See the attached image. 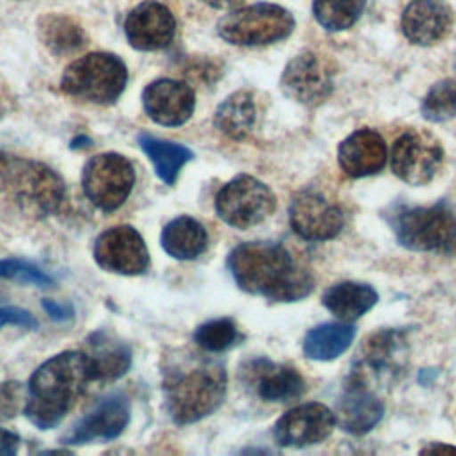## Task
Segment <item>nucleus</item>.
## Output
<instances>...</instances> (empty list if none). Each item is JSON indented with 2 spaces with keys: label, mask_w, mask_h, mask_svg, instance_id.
Returning <instances> with one entry per match:
<instances>
[{
  "label": "nucleus",
  "mask_w": 456,
  "mask_h": 456,
  "mask_svg": "<svg viewBox=\"0 0 456 456\" xmlns=\"http://www.w3.org/2000/svg\"><path fill=\"white\" fill-rule=\"evenodd\" d=\"M0 191L11 192L27 214L48 216L66 200L64 180L48 166L0 153Z\"/></svg>",
  "instance_id": "4"
},
{
  "label": "nucleus",
  "mask_w": 456,
  "mask_h": 456,
  "mask_svg": "<svg viewBox=\"0 0 456 456\" xmlns=\"http://www.w3.org/2000/svg\"><path fill=\"white\" fill-rule=\"evenodd\" d=\"M93 381L86 353L64 351L41 363L28 379L25 417L39 429L55 428Z\"/></svg>",
  "instance_id": "2"
},
{
  "label": "nucleus",
  "mask_w": 456,
  "mask_h": 456,
  "mask_svg": "<svg viewBox=\"0 0 456 456\" xmlns=\"http://www.w3.org/2000/svg\"><path fill=\"white\" fill-rule=\"evenodd\" d=\"M387 162V144L370 128L349 134L338 146V166L351 178H363L379 173Z\"/></svg>",
  "instance_id": "22"
},
{
  "label": "nucleus",
  "mask_w": 456,
  "mask_h": 456,
  "mask_svg": "<svg viewBox=\"0 0 456 456\" xmlns=\"http://www.w3.org/2000/svg\"><path fill=\"white\" fill-rule=\"evenodd\" d=\"M294 30L292 14L276 4H253L226 14L217 23L219 36L242 46H258L281 41Z\"/></svg>",
  "instance_id": "7"
},
{
  "label": "nucleus",
  "mask_w": 456,
  "mask_h": 456,
  "mask_svg": "<svg viewBox=\"0 0 456 456\" xmlns=\"http://www.w3.org/2000/svg\"><path fill=\"white\" fill-rule=\"evenodd\" d=\"M43 308L48 312V315L55 321H64L68 317L73 315V310L68 306V305H62V303H57V301H52V299H45L43 301Z\"/></svg>",
  "instance_id": "37"
},
{
  "label": "nucleus",
  "mask_w": 456,
  "mask_h": 456,
  "mask_svg": "<svg viewBox=\"0 0 456 456\" xmlns=\"http://www.w3.org/2000/svg\"><path fill=\"white\" fill-rule=\"evenodd\" d=\"M420 112L428 121L444 123L456 116V80L445 78L431 86L422 100Z\"/></svg>",
  "instance_id": "31"
},
{
  "label": "nucleus",
  "mask_w": 456,
  "mask_h": 456,
  "mask_svg": "<svg viewBox=\"0 0 456 456\" xmlns=\"http://www.w3.org/2000/svg\"><path fill=\"white\" fill-rule=\"evenodd\" d=\"M292 230L305 240H328L337 237L344 226L342 208L324 194L305 189L297 192L289 207Z\"/></svg>",
  "instance_id": "14"
},
{
  "label": "nucleus",
  "mask_w": 456,
  "mask_h": 456,
  "mask_svg": "<svg viewBox=\"0 0 456 456\" xmlns=\"http://www.w3.org/2000/svg\"><path fill=\"white\" fill-rule=\"evenodd\" d=\"M333 69L328 61L314 52H301L292 57L281 73V91L294 102L317 107L333 91Z\"/></svg>",
  "instance_id": "12"
},
{
  "label": "nucleus",
  "mask_w": 456,
  "mask_h": 456,
  "mask_svg": "<svg viewBox=\"0 0 456 456\" xmlns=\"http://www.w3.org/2000/svg\"><path fill=\"white\" fill-rule=\"evenodd\" d=\"M365 7V0H314L315 20L330 32L353 27Z\"/></svg>",
  "instance_id": "30"
},
{
  "label": "nucleus",
  "mask_w": 456,
  "mask_h": 456,
  "mask_svg": "<svg viewBox=\"0 0 456 456\" xmlns=\"http://www.w3.org/2000/svg\"><path fill=\"white\" fill-rule=\"evenodd\" d=\"M378 303V292L367 283L340 281L322 294V305L340 321L353 322Z\"/></svg>",
  "instance_id": "26"
},
{
  "label": "nucleus",
  "mask_w": 456,
  "mask_h": 456,
  "mask_svg": "<svg viewBox=\"0 0 456 456\" xmlns=\"http://www.w3.org/2000/svg\"><path fill=\"white\" fill-rule=\"evenodd\" d=\"M135 183L132 162L119 153H100L89 159L82 171V189L87 200L103 212L119 208Z\"/></svg>",
  "instance_id": "10"
},
{
  "label": "nucleus",
  "mask_w": 456,
  "mask_h": 456,
  "mask_svg": "<svg viewBox=\"0 0 456 456\" xmlns=\"http://www.w3.org/2000/svg\"><path fill=\"white\" fill-rule=\"evenodd\" d=\"M228 267L239 289L271 301H299L315 287L310 271L278 242H242L230 253Z\"/></svg>",
  "instance_id": "1"
},
{
  "label": "nucleus",
  "mask_w": 456,
  "mask_h": 456,
  "mask_svg": "<svg viewBox=\"0 0 456 456\" xmlns=\"http://www.w3.org/2000/svg\"><path fill=\"white\" fill-rule=\"evenodd\" d=\"M146 114L159 125H183L194 112V91L178 80L159 78L142 91Z\"/></svg>",
  "instance_id": "18"
},
{
  "label": "nucleus",
  "mask_w": 456,
  "mask_h": 456,
  "mask_svg": "<svg viewBox=\"0 0 456 456\" xmlns=\"http://www.w3.org/2000/svg\"><path fill=\"white\" fill-rule=\"evenodd\" d=\"M408 338L404 330H379L369 335L353 362L351 376L376 390L378 385L394 381L406 367Z\"/></svg>",
  "instance_id": "9"
},
{
  "label": "nucleus",
  "mask_w": 456,
  "mask_h": 456,
  "mask_svg": "<svg viewBox=\"0 0 456 456\" xmlns=\"http://www.w3.org/2000/svg\"><path fill=\"white\" fill-rule=\"evenodd\" d=\"M390 164L394 175L403 182L426 185L442 169L444 146L431 132L420 128L406 130L392 146Z\"/></svg>",
  "instance_id": "11"
},
{
  "label": "nucleus",
  "mask_w": 456,
  "mask_h": 456,
  "mask_svg": "<svg viewBox=\"0 0 456 456\" xmlns=\"http://www.w3.org/2000/svg\"><path fill=\"white\" fill-rule=\"evenodd\" d=\"M130 420L128 401L121 395H112L103 399L94 410L82 417L64 436V444L78 445L94 440H112L118 438Z\"/></svg>",
  "instance_id": "20"
},
{
  "label": "nucleus",
  "mask_w": 456,
  "mask_h": 456,
  "mask_svg": "<svg viewBox=\"0 0 456 456\" xmlns=\"http://www.w3.org/2000/svg\"><path fill=\"white\" fill-rule=\"evenodd\" d=\"M388 221L401 246L411 251L456 255V216L447 203L401 207Z\"/></svg>",
  "instance_id": "5"
},
{
  "label": "nucleus",
  "mask_w": 456,
  "mask_h": 456,
  "mask_svg": "<svg viewBox=\"0 0 456 456\" xmlns=\"http://www.w3.org/2000/svg\"><path fill=\"white\" fill-rule=\"evenodd\" d=\"M240 340V333L237 324L228 319H212L201 326L196 328L194 331V342L210 353H221L230 347H233Z\"/></svg>",
  "instance_id": "32"
},
{
  "label": "nucleus",
  "mask_w": 456,
  "mask_h": 456,
  "mask_svg": "<svg viewBox=\"0 0 456 456\" xmlns=\"http://www.w3.org/2000/svg\"><path fill=\"white\" fill-rule=\"evenodd\" d=\"M201 2L210 7H216V9H232V7H237L239 4H242L244 0H201Z\"/></svg>",
  "instance_id": "38"
},
{
  "label": "nucleus",
  "mask_w": 456,
  "mask_h": 456,
  "mask_svg": "<svg viewBox=\"0 0 456 456\" xmlns=\"http://www.w3.org/2000/svg\"><path fill=\"white\" fill-rule=\"evenodd\" d=\"M356 335L351 322H324L312 328L303 340V353L310 360L330 362L349 349Z\"/></svg>",
  "instance_id": "27"
},
{
  "label": "nucleus",
  "mask_w": 456,
  "mask_h": 456,
  "mask_svg": "<svg viewBox=\"0 0 456 456\" xmlns=\"http://www.w3.org/2000/svg\"><path fill=\"white\" fill-rule=\"evenodd\" d=\"M37 32L43 45L57 53H71L86 45V34L78 23L62 14H45L37 21Z\"/></svg>",
  "instance_id": "29"
},
{
  "label": "nucleus",
  "mask_w": 456,
  "mask_h": 456,
  "mask_svg": "<svg viewBox=\"0 0 456 456\" xmlns=\"http://www.w3.org/2000/svg\"><path fill=\"white\" fill-rule=\"evenodd\" d=\"M139 146L146 153L148 160L153 164L157 176L167 185H173L176 182L180 169L194 157L187 146L162 141L148 134L139 135Z\"/></svg>",
  "instance_id": "28"
},
{
  "label": "nucleus",
  "mask_w": 456,
  "mask_h": 456,
  "mask_svg": "<svg viewBox=\"0 0 456 456\" xmlns=\"http://www.w3.org/2000/svg\"><path fill=\"white\" fill-rule=\"evenodd\" d=\"M452 11L444 0H411L401 16V28L413 45L442 41L452 27Z\"/></svg>",
  "instance_id": "21"
},
{
  "label": "nucleus",
  "mask_w": 456,
  "mask_h": 456,
  "mask_svg": "<svg viewBox=\"0 0 456 456\" xmlns=\"http://www.w3.org/2000/svg\"><path fill=\"white\" fill-rule=\"evenodd\" d=\"M0 278L4 280H12L18 283H28L36 287H50L53 280L36 267L34 264L27 260H18V258H4L0 260Z\"/></svg>",
  "instance_id": "33"
},
{
  "label": "nucleus",
  "mask_w": 456,
  "mask_h": 456,
  "mask_svg": "<svg viewBox=\"0 0 456 456\" xmlns=\"http://www.w3.org/2000/svg\"><path fill=\"white\" fill-rule=\"evenodd\" d=\"M424 452H456L454 445H447V444H431L426 445L424 449H420V454Z\"/></svg>",
  "instance_id": "39"
},
{
  "label": "nucleus",
  "mask_w": 456,
  "mask_h": 456,
  "mask_svg": "<svg viewBox=\"0 0 456 456\" xmlns=\"http://www.w3.org/2000/svg\"><path fill=\"white\" fill-rule=\"evenodd\" d=\"M383 413L385 406L376 395V390L349 374L337 403L335 417L340 428L349 435L362 436L378 426Z\"/></svg>",
  "instance_id": "17"
},
{
  "label": "nucleus",
  "mask_w": 456,
  "mask_h": 456,
  "mask_svg": "<svg viewBox=\"0 0 456 456\" xmlns=\"http://www.w3.org/2000/svg\"><path fill=\"white\" fill-rule=\"evenodd\" d=\"M87 358L93 370V379L114 381L126 374L132 363L130 349L112 335L96 331L87 338Z\"/></svg>",
  "instance_id": "23"
},
{
  "label": "nucleus",
  "mask_w": 456,
  "mask_h": 456,
  "mask_svg": "<svg viewBox=\"0 0 456 456\" xmlns=\"http://www.w3.org/2000/svg\"><path fill=\"white\" fill-rule=\"evenodd\" d=\"M337 424L335 413L321 403H305L283 413L273 429L281 447H308L326 440Z\"/></svg>",
  "instance_id": "15"
},
{
  "label": "nucleus",
  "mask_w": 456,
  "mask_h": 456,
  "mask_svg": "<svg viewBox=\"0 0 456 456\" xmlns=\"http://www.w3.org/2000/svg\"><path fill=\"white\" fill-rule=\"evenodd\" d=\"M176 21L173 12L160 2L148 0L134 7L125 20L128 43L142 52L166 48L175 37Z\"/></svg>",
  "instance_id": "16"
},
{
  "label": "nucleus",
  "mask_w": 456,
  "mask_h": 456,
  "mask_svg": "<svg viewBox=\"0 0 456 456\" xmlns=\"http://www.w3.org/2000/svg\"><path fill=\"white\" fill-rule=\"evenodd\" d=\"M160 244L169 256L176 260H192L207 249L208 235L200 221L189 216H180L164 226Z\"/></svg>",
  "instance_id": "25"
},
{
  "label": "nucleus",
  "mask_w": 456,
  "mask_h": 456,
  "mask_svg": "<svg viewBox=\"0 0 456 456\" xmlns=\"http://www.w3.org/2000/svg\"><path fill=\"white\" fill-rule=\"evenodd\" d=\"M276 208L274 192L258 178L239 175L216 196V212L226 224L246 230L265 221Z\"/></svg>",
  "instance_id": "8"
},
{
  "label": "nucleus",
  "mask_w": 456,
  "mask_h": 456,
  "mask_svg": "<svg viewBox=\"0 0 456 456\" xmlns=\"http://www.w3.org/2000/svg\"><path fill=\"white\" fill-rule=\"evenodd\" d=\"M21 395L23 390L20 383H0V419H9L16 415L21 404Z\"/></svg>",
  "instance_id": "34"
},
{
  "label": "nucleus",
  "mask_w": 456,
  "mask_h": 456,
  "mask_svg": "<svg viewBox=\"0 0 456 456\" xmlns=\"http://www.w3.org/2000/svg\"><path fill=\"white\" fill-rule=\"evenodd\" d=\"M126 80V66L118 55L94 52L73 61L66 68L61 89L73 98L107 105L121 96Z\"/></svg>",
  "instance_id": "6"
},
{
  "label": "nucleus",
  "mask_w": 456,
  "mask_h": 456,
  "mask_svg": "<svg viewBox=\"0 0 456 456\" xmlns=\"http://www.w3.org/2000/svg\"><path fill=\"white\" fill-rule=\"evenodd\" d=\"M226 372L219 363L198 362L169 370L164 381L166 410L183 426L214 413L226 395Z\"/></svg>",
  "instance_id": "3"
},
{
  "label": "nucleus",
  "mask_w": 456,
  "mask_h": 456,
  "mask_svg": "<svg viewBox=\"0 0 456 456\" xmlns=\"http://www.w3.org/2000/svg\"><path fill=\"white\" fill-rule=\"evenodd\" d=\"M93 256L102 269L125 276L142 274L150 265V253L144 239L128 224L112 226L102 232L94 240Z\"/></svg>",
  "instance_id": "13"
},
{
  "label": "nucleus",
  "mask_w": 456,
  "mask_h": 456,
  "mask_svg": "<svg viewBox=\"0 0 456 456\" xmlns=\"http://www.w3.org/2000/svg\"><path fill=\"white\" fill-rule=\"evenodd\" d=\"M5 324H12V326H20V328H36L37 326V319L18 306H0V328Z\"/></svg>",
  "instance_id": "35"
},
{
  "label": "nucleus",
  "mask_w": 456,
  "mask_h": 456,
  "mask_svg": "<svg viewBox=\"0 0 456 456\" xmlns=\"http://www.w3.org/2000/svg\"><path fill=\"white\" fill-rule=\"evenodd\" d=\"M244 381L255 388L258 397L271 403L297 399L305 394L306 383L303 376L289 365L273 363L267 358H256L242 369Z\"/></svg>",
  "instance_id": "19"
},
{
  "label": "nucleus",
  "mask_w": 456,
  "mask_h": 456,
  "mask_svg": "<svg viewBox=\"0 0 456 456\" xmlns=\"http://www.w3.org/2000/svg\"><path fill=\"white\" fill-rule=\"evenodd\" d=\"M20 449V436L0 428V456H14Z\"/></svg>",
  "instance_id": "36"
},
{
  "label": "nucleus",
  "mask_w": 456,
  "mask_h": 456,
  "mask_svg": "<svg viewBox=\"0 0 456 456\" xmlns=\"http://www.w3.org/2000/svg\"><path fill=\"white\" fill-rule=\"evenodd\" d=\"M258 118L255 98L249 91H237L226 96L216 114V128L233 141H244L255 130Z\"/></svg>",
  "instance_id": "24"
}]
</instances>
